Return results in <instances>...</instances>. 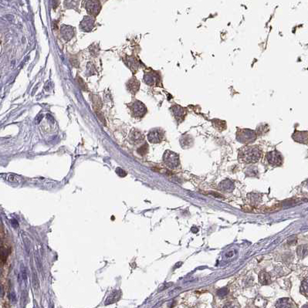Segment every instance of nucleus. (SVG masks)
Masks as SVG:
<instances>
[{
    "instance_id": "nucleus-1",
    "label": "nucleus",
    "mask_w": 308,
    "mask_h": 308,
    "mask_svg": "<svg viewBox=\"0 0 308 308\" xmlns=\"http://www.w3.org/2000/svg\"><path fill=\"white\" fill-rule=\"evenodd\" d=\"M262 151L257 145L254 146H245L239 151V162L250 164L257 162L261 158Z\"/></svg>"
},
{
    "instance_id": "nucleus-2",
    "label": "nucleus",
    "mask_w": 308,
    "mask_h": 308,
    "mask_svg": "<svg viewBox=\"0 0 308 308\" xmlns=\"http://www.w3.org/2000/svg\"><path fill=\"white\" fill-rule=\"evenodd\" d=\"M256 139V132L250 129H239L236 132V140L243 144H250Z\"/></svg>"
},
{
    "instance_id": "nucleus-3",
    "label": "nucleus",
    "mask_w": 308,
    "mask_h": 308,
    "mask_svg": "<svg viewBox=\"0 0 308 308\" xmlns=\"http://www.w3.org/2000/svg\"><path fill=\"white\" fill-rule=\"evenodd\" d=\"M163 161L166 166L170 168H175L179 165V156L175 152L172 151H166L163 155Z\"/></svg>"
},
{
    "instance_id": "nucleus-4",
    "label": "nucleus",
    "mask_w": 308,
    "mask_h": 308,
    "mask_svg": "<svg viewBox=\"0 0 308 308\" xmlns=\"http://www.w3.org/2000/svg\"><path fill=\"white\" fill-rule=\"evenodd\" d=\"M86 10L88 14L92 16H97L101 10V4L100 0H87L85 3Z\"/></svg>"
},
{
    "instance_id": "nucleus-5",
    "label": "nucleus",
    "mask_w": 308,
    "mask_h": 308,
    "mask_svg": "<svg viewBox=\"0 0 308 308\" xmlns=\"http://www.w3.org/2000/svg\"><path fill=\"white\" fill-rule=\"evenodd\" d=\"M266 158L270 165L273 167L280 166L283 164V157L277 151H270L266 155Z\"/></svg>"
},
{
    "instance_id": "nucleus-6",
    "label": "nucleus",
    "mask_w": 308,
    "mask_h": 308,
    "mask_svg": "<svg viewBox=\"0 0 308 308\" xmlns=\"http://www.w3.org/2000/svg\"><path fill=\"white\" fill-rule=\"evenodd\" d=\"M129 107L131 108L133 116L137 118H141L147 113V108L145 105L139 101H135L130 104Z\"/></svg>"
},
{
    "instance_id": "nucleus-7",
    "label": "nucleus",
    "mask_w": 308,
    "mask_h": 308,
    "mask_svg": "<svg viewBox=\"0 0 308 308\" xmlns=\"http://www.w3.org/2000/svg\"><path fill=\"white\" fill-rule=\"evenodd\" d=\"M164 138V131L160 128H154L149 131L148 139L151 143L157 144L162 142Z\"/></svg>"
},
{
    "instance_id": "nucleus-8",
    "label": "nucleus",
    "mask_w": 308,
    "mask_h": 308,
    "mask_svg": "<svg viewBox=\"0 0 308 308\" xmlns=\"http://www.w3.org/2000/svg\"><path fill=\"white\" fill-rule=\"evenodd\" d=\"M95 20L92 16H84L80 23V28L84 32H90L94 29Z\"/></svg>"
},
{
    "instance_id": "nucleus-9",
    "label": "nucleus",
    "mask_w": 308,
    "mask_h": 308,
    "mask_svg": "<svg viewBox=\"0 0 308 308\" xmlns=\"http://www.w3.org/2000/svg\"><path fill=\"white\" fill-rule=\"evenodd\" d=\"M60 35L65 41H69L74 36V28L70 26L63 25L60 28Z\"/></svg>"
},
{
    "instance_id": "nucleus-10",
    "label": "nucleus",
    "mask_w": 308,
    "mask_h": 308,
    "mask_svg": "<svg viewBox=\"0 0 308 308\" xmlns=\"http://www.w3.org/2000/svg\"><path fill=\"white\" fill-rule=\"evenodd\" d=\"M172 111L173 115L177 120L178 122H181L185 119L186 111L183 107H181V106H178V105H174L172 107Z\"/></svg>"
},
{
    "instance_id": "nucleus-11",
    "label": "nucleus",
    "mask_w": 308,
    "mask_h": 308,
    "mask_svg": "<svg viewBox=\"0 0 308 308\" xmlns=\"http://www.w3.org/2000/svg\"><path fill=\"white\" fill-rule=\"evenodd\" d=\"M292 138L295 141L301 144H308V131H295Z\"/></svg>"
},
{
    "instance_id": "nucleus-12",
    "label": "nucleus",
    "mask_w": 308,
    "mask_h": 308,
    "mask_svg": "<svg viewBox=\"0 0 308 308\" xmlns=\"http://www.w3.org/2000/svg\"><path fill=\"white\" fill-rule=\"evenodd\" d=\"M234 188H235V186H234L233 182L229 179H225L221 181L218 186V190L224 192H231L234 189Z\"/></svg>"
},
{
    "instance_id": "nucleus-13",
    "label": "nucleus",
    "mask_w": 308,
    "mask_h": 308,
    "mask_svg": "<svg viewBox=\"0 0 308 308\" xmlns=\"http://www.w3.org/2000/svg\"><path fill=\"white\" fill-rule=\"evenodd\" d=\"M144 134L139 131L138 130H136V129H133L132 131H131V134H130V139L133 143H135V144H138L141 142L142 141L144 140Z\"/></svg>"
},
{
    "instance_id": "nucleus-14",
    "label": "nucleus",
    "mask_w": 308,
    "mask_h": 308,
    "mask_svg": "<svg viewBox=\"0 0 308 308\" xmlns=\"http://www.w3.org/2000/svg\"><path fill=\"white\" fill-rule=\"evenodd\" d=\"M127 88L131 94H136L140 88V82L133 77L127 82Z\"/></svg>"
},
{
    "instance_id": "nucleus-15",
    "label": "nucleus",
    "mask_w": 308,
    "mask_h": 308,
    "mask_svg": "<svg viewBox=\"0 0 308 308\" xmlns=\"http://www.w3.org/2000/svg\"><path fill=\"white\" fill-rule=\"evenodd\" d=\"M276 307H280V308H286V307H296V305H294L293 302L289 298H282L278 300L277 304L276 305Z\"/></svg>"
},
{
    "instance_id": "nucleus-16",
    "label": "nucleus",
    "mask_w": 308,
    "mask_h": 308,
    "mask_svg": "<svg viewBox=\"0 0 308 308\" xmlns=\"http://www.w3.org/2000/svg\"><path fill=\"white\" fill-rule=\"evenodd\" d=\"M126 64H127V66H128L130 69H131L134 73L137 71L138 68V62L137 60L134 57H127V59L126 60Z\"/></svg>"
},
{
    "instance_id": "nucleus-17",
    "label": "nucleus",
    "mask_w": 308,
    "mask_h": 308,
    "mask_svg": "<svg viewBox=\"0 0 308 308\" xmlns=\"http://www.w3.org/2000/svg\"><path fill=\"white\" fill-rule=\"evenodd\" d=\"M157 77L154 73H146L144 74V80L148 85H154L157 82Z\"/></svg>"
},
{
    "instance_id": "nucleus-18",
    "label": "nucleus",
    "mask_w": 308,
    "mask_h": 308,
    "mask_svg": "<svg viewBox=\"0 0 308 308\" xmlns=\"http://www.w3.org/2000/svg\"><path fill=\"white\" fill-rule=\"evenodd\" d=\"M120 292L119 290H114L112 292L111 294L109 295V297H107V300H106V304H114L116 301H118V300L120 299Z\"/></svg>"
},
{
    "instance_id": "nucleus-19",
    "label": "nucleus",
    "mask_w": 308,
    "mask_h": 308,
    "mask_svg": "<svg viewBox=\"0 0 308 308\" xmlns=\"http://www.w3.org/2000/svg\"><path fill=\"white\" fill-rule=\"evenodd\" d=\"M297 253L298 257L302 260L304 258L306 257L307 256H308V246L306 245H302V246H300L299 247H297Z\"/></svg>"
},
{
    "instance_id": "nucleus-20",
    "label": "nucleus",
    "mask_w": 308,
    "mask_h": 308,
    "mask_svg": "<svg viewBox=\"0 0 308 308\" xmlns=\"http://www.w3.org/2000/svg\"><path fill=\"white\" fill-rule=\"evenodd\" d=\"M259 280L262 285H268L271 283V277L269 273L266 272H261L259 276Z\"/></svg>"
},
{
    "instance_id": "nucleus-21",
    "label": "nucleus",
    "mask_w": 308,
    "mask_h": 308,
    "mask_svg": "<svg viewBox=\"0 0 308 308\" xmlns=\"http://www.w3.org/2000/svg\"><path fill=\"white\" fill-rule=\"evenodd\" d=\"M80 0H65L64 6L66 9H77Z\"/></svg>"
},
{
    "instance_id": "nucleus-22",
    "label": "nucleus",
    "mask_w": 308,
    "mask_h": 308,
    "mask_svg": "<svg viewBox=\"0 0 308 308\" xmlns=\"http://www.w3.org/2000/svg\"><path fill=\"white\" fill-rule=\"evenodd\" d=\"M91 101L93 103V106H94V110L97 111L99 110L101 108V106H102V102H101V100L100 99L98 96L97 95H91Z\"/></svg>"
},
{
    "instance_id": "nucleus-23",
    "label": "nucleus",
    "mask_w": 308,
    "mask_h": 308,
    "mask_svg": "<svg viewBox=\"0 0 308 308\" xmlns=\"http://www.w3.org/2000/svg\"><path fill=\"white\" fill-rule=\"evenodd\" d=\"M300 292L302 294L308 297V279L304 280L300 286Z\"/></svg>"
},
{
    "instance_id": "nucleus-24",
    "label": "nucleus",
    "mask_w": 308,
    "mask_h": 308,
    "mask_svg": "<svg viewBox=\"0 0 308 308\" xmlns=\"http://www.w3.org/2000/svg\"><path fill=\"white\" fill-rule=\"evenodd\" d=\"M148 151V145L147 144H144V145H142L138 149V153L141 155H146Z\"/></svg>"
},
{
    "instance_id": "nucleus-25",
    "label": "nucleus",
    "mask_w": 308,
    "mask_h": 308,
    "mask_svg": "<svg viewBox=\"0 0 308 308\" xmlns=\"http://www.w3.org/2000/svg\"><path fill=\"white\" fill-rule=\"evenodd\" d=\"M116 173L118 174L120 177H125L126 175H127V172H125L124 169H122L121 168H117V169H116Z\"/></svg>"
},
{
    "instance_id": "nucleus-26",
    "label": "nucleus",
    "mask_w": 308,
    "mask_h": 308,
    "mask_svg": "<svg viewBox=\"0 0 308 308\" xmlns=\"http://www.w3.org/2000/svg\"><path fill=\"white\" fill-rule=\"evenodd\" d=\"M228 292H229V291H228V289L226 288V287H225V288L219 290L217 292V295L219 296V297H224V296L227 295Z\"/></svg>"
},
{
    "instance_id": "nucleus-27",
    "label": "nucleus",
    "mask_w": 308,
    "mask_h": 308,
    "mask_svg": "<svg viewBox=\"0 0 308 308\" xmlns=\"http://www.w3.org/2000/svg\"><path fill=\"white\" fill-rule=\"evenodd\" d=\"M18 178H19L17 176H15V175H9L8 180L9 181H12V182H18Z\"/></svg>"
},
{
    "instance_id": "nucleus-28",
    "label": "nucleus",
    "mask_w": 308,
    "mask_h": 308,
    "mask_svg": "<svg viewBox=\"0 0 308 308\" xmlns=\"http://www.w3.org/2000/svg\"><path fill=\"white\" fill-rule=\"evenodd\" d=\"M33 285L35 286V288H36L39 286V281H38L37 276L36 275V273H33Z\"/></svg>"
},
{
    "instance_id": "nucleus-29",
    "label": "nucleus",
    "mask_w": 308,
    "mask_h": 308,
    "mask_svg": "<svg viewBox=\"0 0 308 308\" xmlns=\"http://www.w3.org/2000/svg\"><path fill=\"white\" fill-rule=\"evenodd\" d=\"M77 80H78V82H80V88H82V89H83V90H86V88H87V87H86V84L84 83V82L83 81V80L80 78V77H77Z\"/></svg>"
},
{
    "instance_id": "nucleus-30",
    "label": "nucleus",
    "mask_w": 308,
    "mask_h": 308,
    "mask_svg": "<svg viewBox=\"0 0 308 308\" xmlns=\"http://www.w3.org/2000/svg\"><path fill=\"white\" fill-rule=\"evenodd\" d=\"M97 117H99V118L101 119V121H102V122L104 123V125H106V122H105V119L104 118H103L102 114H100V113H98L97 111Z\"/></svg>"
},
{
    "instance_id": "nucleus-31",
    "label": "nucleus",
    "mask_w": 308,
    "mask_h": 308,
    "mask_svg": "<svg viewBox=\"0 0 308 308\" xmlns=\"http://www.w3.org/2000/svg\"><path fill=\"white\" fill-rule=\"evenodd\" d=\"M43 117V114H39V116H38L37 118H36V123H37V124H38V123L40 122V121H41Z\"/></svg>"
},
{
    "instance_id": "nucleus-32",
    "label": "nucleus",
    "mask_w": 308,
    "mask_h": 308,
    "mask_svg": "<svg viewBox=\"0 0 308 308\" xmlns=\"http://www.w3.org/2000/svg\"><path fill=\"white\" fill-rule=\"evenodd\" d=\"M306 186H307V188H308V180H307V182H306Z\"/></svg>"
},
{
    "instance_id": "nucleus-33",
    "label": "nucleus",
    "mask_w": 308,
    "mask_h": 308,
    "mask_svg": "<svg viewBox=\"0 0 308 308\" xmlns=\"http://www.w3.org/2000/svg\"><path fill=\"white\" fill-rule=\"evenodd\" d=\"M101 1H103V2H106V1H107V0H101Z\"/></svg>"
}]
</instances>
